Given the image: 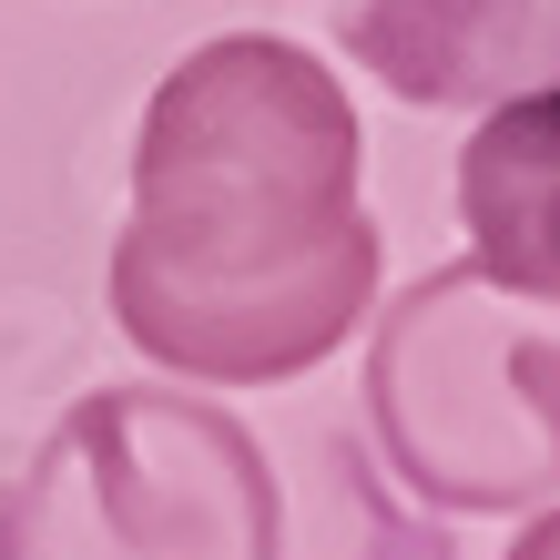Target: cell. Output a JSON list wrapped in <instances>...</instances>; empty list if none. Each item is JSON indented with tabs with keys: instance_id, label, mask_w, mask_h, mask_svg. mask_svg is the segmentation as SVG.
I'll list each match as a JSON object with an SVG mask.
<instances>
[{
	"instance_id": "cell-7",
	"label": "cell",
	"mask_w": 560,
	"mask_h": 560,
	"mask_svg": "<svg viewBox=\"0 0 560 560\" xmlns=\"http://www.w3.org/2000/svg\"><path fill=\"white\" fill-rule=\"evenodd\" d=\"M0 560H11V500H0Z\"/></svg>"
},
{
	"instance_id": "cell-5",
	"label": "cell",
	"mask_w": 560,
	"mask_h": 560,
	"mask_svg": "<svg viewBox=\"0 0 560 560\" xmlns=\"http://www.w3.org/2000/svg\"><path fill=\"white\" fill-rule=\"evenodd\" d=\"M530 0H337V42L398 103H479L510 72Z\"/></svg>"
},
{
	"instance_id": "cell-4",
	"label": "cell",
	"mask_w": 560,
	"mask_h": 560,
	"mask_svg": "<svg viewBox=\"0 0 560 560\" xmlns=\"http://www.w3.org/2000/svg\"><path fill=\"white\" fill-rule=\"evenodd\" d=\"M458 224L469 255L510 285H560V82L510 92L458 153Z\"/></svg>"
},
{
	"instance_id": "cell-6",
	"label": "cell",
	"mask_w": 560,
	"mask_h": 560,
	"mask_svg": "<svg viewBox=\"0 0 560 560\" xmlns=\"http://www.w3.org/2000/svg\"><path fill=\"white\" fill-rule=\"evenodd\" d=\"M510 560H560V510H540V520H530V530H520V540H510Z\"/></svg>"
},
{
	"instance_id": "cell-1",
	"label": "cell",
	"mask_w": 560,
	"mask_h": 560,
	"mask_svg": "<svg viewBox=\"0 0 560 560\" xmlns=\"http://www.w3.org/2000/svg\"><path fill=\"white\" fill-rule=\"evenodd\" d=\"M368 133L306 42L214 31L153 82L113 326L194 387H285L377 316L387 235L357 205Z\"/></svg>"
},
{
	"instance_id": "cell-3",
	"label": "cell",
	"mask_w": 560,
	"mask_h": 560,
	"mask_svg": "<svg viewBox=\"0 0 560 560\" xmlns=\"http://www.w3.org/2000/svg\"><path fill=\"white\" fill-rule=\"evenodd\" d=\"M11 560H285V489L235 408L92 387L11 489Z\"/></svg>"
},
{
	"instance_id": "cell-2",
	"label": "cell",
	"mask_w": 560,
	"mask_h": 560,
	"mask_svg": "<svg viewBox=\"0 0 560 560\" xmlns=\"http://www.w3.org/2000/svg\"><path fill=\"white\" fill-rule=\"evenodd\" d=\"M368 428L428 510L510 520L560 500V285L458 255L377 306Z\"/></svg>"
}]
</instances>
